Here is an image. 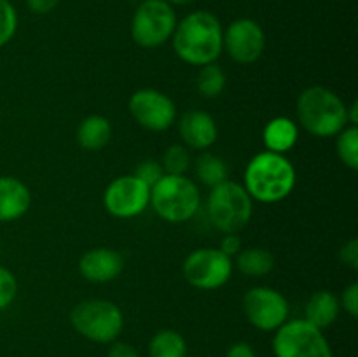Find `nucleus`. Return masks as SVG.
Here are the masks:
<instances>
[{
    "label": "nucleus",
    "mask_w": 358,
    "mask_h": 357,
    "mask_svg": "<svg viewBox=\"0 0 358 357\" xmlns=\"http://www.w3.org/2000/svg\"><path fill=\"white\" fill-rule=\"evenodd\" d=\"M224 28L210 10H192L175 27L171 42L182 62L192 66L215 63L222 55Z\"/></svg>",
    "instance_id": "f257e3e1"
},
{
    "label": "nucleus",
    "mask_w": 358,
    "mask_h": 357,
    "mask_svg": "<svg viewBox=\"0 0 358 357\" xmlns=\"http://www.w3.org/2000/svg\"><path fill=\"white\" fill-rule=\"evenodd\" d=\"M297 174L285 154L262 150L248 161L243 175V188L252 200L261 203H278L290 196L296 188Z\"/></svg>",
    "instance_id": "f03ea898"
},
{
    "label": "nucleus",
    "mask_w": 358,
    "mask_h": 357,
    "mask_svg": "<svg viewBox=\"0 0 358 357\" xmlns=\"http://www.w3.org/2000/svg\"><path fill=\"white\" fill-rule=\"evenodd\" d=\"M346 107L338 93L324 86L306 88L296 104L299 125L318 139L336 136L350 125Z\"/></svg>",
    "instance_id": "7ed1b4c3"
},
{
    "label": "nucleus",
    "mask_w": 358,
    "mask_h": 357,
    "mask_svg": "<svg viewBox=\"0 0 358 357\" xmlns=\"http://www.w3.org/2000/svg\"><path fill=\"white\" fill-rule=\"evenodd\" d=\"M149 205L166 223L182 224L198 214L201 206V192L187 175L164 174L150 188Z\"/></svg>",
    "instance_id": "20e7f679"
},
{
    "label": "nucleus",
    "mask_w": 358,
    "mask_h": 357,
    "mask_svg": "<svg viewBox=\"0 0 358 357\" xmlns=\"http://www.w3.org/2000/svg\"><path fill=\"white\" fill-rule=\"evenodd\" d=\"M206 214L213 226L224 234L240 233L248 226L254 214V200L243 184L226 181L215 186L206 200Z\"/></svg>",
    "instance_id": "39448f33"
},
{
    "label": "nucleus",
    "mask_w": 358,
    "mask_h": 357,
    "mask_svg": "<svg viewBox=\"0 0 358 357\" xmlns=\"http://www.w3.org/2000/svg\"><path fill=\"white\" fill-rule=\"evenodd\" d=\"M70 324L83 338L94 343H112L124 328L122 310L108 300H84L70 312Z\"/></svg>",
    "instance_id": "423d86ee"
},
{
    "label": "nucleus",
    "mask_w": 358,
    "mask_h": 357,
    "mask_svg": "<svg viewBox=\"0 0 358 357\" xmlns=\"http://www.w3.org/2000/svg\"><path fill=\"white\" fill-rule=\"evenodd\" d=\"M177 13L164 0H143L131 20V38L145 49L166 44L177 27Z\"/></svg>",
    "instance_id": "0eeeda50"
},
{
    "label": "nucleus",
    "mask_w": 358,
    "mask_h": 357,
    "mask_svg": "<svg viewBox=\"0 0 358 357\" xmlns=\"http://www.w3.org/2000/svg\"><path fill=\"white\" fill-rule=\"evenodd\" d=\"M273 352L276 357H334L324 331L304 318L287 321L276 329Z\"/></svg>",
    "instance_id": "6e6552de"
},
{
    "label": "nucleus",
    "mask_w": 358,
    "mask_h": 357,
    "mask_svg": "<svg viewBox=\"0 0 358 357\" xmlns=\"http://www.w3.org/2000/svg\"><path fill=\"white\" fill-rule=\"evenodd\" d=\"M182 273L187 284L196 289H220L233 276V258L215 247L196 248L185 258Z\"/></svg>",
    "instance_id": "1a4fd4ad"
},
{
    "label": "nucleus",
    "mask_w": 358,
    "mask_h": 357,
    "mask_svg": "<svg viewBox=\"0 0 358 357\" xmlns=\"http://www.w3.org/2000/svg\"><path fill=\"white\" fill-rule=\"evenodd\" d=\"M241 307L247 321L261 331H276L289 321V301L273 287L257 286L248 289L241 301Z\"/></svg>",
    "instance_id": "9d476101"
},
{
    "label": "nucleus",
    "mask_w": 358,
    "mask_h": 357,
    "mask_svg": "<svg viewBox=\"0 0 358 357\" xmlns=\"http://www.w3.org/2000/svg\"><path fill=\"white\" fill-rule=\"evenodd\" d=\"M131 118L149 132H166L177 121V105L166 93L154 88H142L128 100Z\"/></svg>",
    "instance_id": "9b49d317"
},
{
    "label": "nucleus",
    "mask_w": 358,
    "mask_h": 357,
    "mask_svg": "<svg viewBox=\"0 0 358 357\" xmlns=\"http://www.w3.org/2000/svg\"><path fill=\"white\" fill-rule=\"evenodd\" d=\"M150 203V188L135 175H121L107 186L103 206L117 219H133L147 210Z\"/></svg>",
    "instance_id": "f8f14e48"
},
{
    "label": "nucleus",
    "mask_w": 358,
    "mask_h": 357,
    "mask_svg": "<svg viewBox=\"0 0 358 357\" xmlns=\"http://www.w3.org/2000/svg\"><path fill=\"white\" fill-rule=\"evenodd\" d=\"M222 46L231 59L240 65H250L264 52L266 34L255 20L240 18L224 30Z\"/></svg>",
    "instance_id": "ddd939ff"
},
{
    "label": "nucleus",
    "mask_w": 358,
    "mask_h": 357,
    "mask_svg": "<svg viewBox=\"0 0 358 357\" xmlns=\"http://www.w3.org/2000/svg\"><path fill=\"white\" fill-rule=\"evenodd\" d=\"M124 270V258L108 247H96L84 252L79 259V272L87 282L107 284L117 279Z\"/></svg>",
    "instance_id": "4468645a"
},
{
    "label": "nucleus",
    "mask_w": 358,
    "mask_h": 357,
    "mask_svg": "<svg viewBox=\"0 0 358 357\" xmlns=\"http://www.w3.org/2000/svg\"><path fill=\"white\" fill-rule=\"evenodd\" d=\"M178 133L184 140L185 147L196 150L210 149L219 139L217 122L208 112L189 111L178 121Z\"/></svg>",
    "instance_id": "2eb2a0df"
},
{
    "label": "nucleus",
    "mask_w": 358,
    "mask_h": 357,
    "mask_svg": "<svg viewBox=\"0 0 358 357\" xmlns=\"http://www.w3.org/2000/svg\"><path fill=\"white\" fill-rule=\"evenodd\" d=\"M31 205L28 186L13 175H0V223L23 217Z\"/></svg>",
    "instance_id": "dca6fc26"
},
{
    "label": "nucleus",
    "mask_w": 358,
    "mask_h": 357,
    "mask_svg": "<svg viewBox=\"0 0 358 357\" xmlns=\"http://www.w3.org/2000/svg\"><path fill=\"white\" fill-rule=\"evenodd\" d=\"M299 140V126L285 115H278L268 121L262 130V142L266 150L276 154H287Z\"/></svg>",
    "instance_id": "f3484780"
},
{
    "label": "nucleus",
    "mask_w": 358,
    "mask_h": 357,
    "mask_svg": "<svg viewBox=\"0 0 358 357\" xmlns=\"http://www.w3.org/2000/svg\"><path fill=\"white\" fill-rule=\"evenodd\" d=\"M341 312L339 298L331 290H317L310 296L304 307V321L313 324L318 329H327L329 326L334 324Z\"/></svg>",
    "instance_id": "a211bd4d"
},
{
    "label": "nucleus",
    "mask_w": 358,
    "mask_h": 357,
    "mask_svg": "<svg viewBox=\"0 0 358 357\" xmlns=\"http://www.w3.org/2000/svg\"><path fill=\"white\" fill-rule=\"evenodd\" d=\"M112 139V125L100 114L87 115L77 128V142L84 150L96 153L101 150Z\"/></svg>",
    "instance_id": "6ab92c4d"
},
{
    "label": "nucleus",
    "mask_w": 358,
    "mask_h": 357,
    "mask_svg": "<svg viewBox=\"0 0 358 357\" xmlns=\"http://www.w3.org/2000/svg\"><path fill=\"white\" fill-rule=\"evenodd\" d=\"M236 268L243 275L252 279H261L269 275L275 268V255L261 247L241 248L236 254Z\"/></svg>",
    "instance_id": "aec40b11"
},
{
    "label": "nucleus",
    "mask_w": 358,
    "mask_h": 357,
    "mask_svg": "<svg viewBox=\"0 0 358 357\" xmlns=\"http://www.w3.org/2000/svg\"><path fill=\"white\" fill-rule=\"evenodd\" d=\"M187 342L175 329H161L150 338L149 357H187Z\"/></svg>",
    "instance_id": "412c9836"
},
{
    "label": "nucleus",
    "mask_w": 358,
    "mask_h": 357,
    "mask_svg": "<svg viewBox=\"0 0 358 357\" xmlns=\"http://www.w3.org/2000/svg\"><path fill=\"white\" fill-rule=\"evenodd\" d=\"M194 172L199 182L208 186L210 189L229 181V168H227V163L222 158L215 156L212 153L199 154L194 164Z\"/></svg>",
    "instance_id": "4be33fe9"
},
{
    "label": "nucleus",
    "mask_w": 358,
    "mask_h": 357,
    "mask_svg": "<svg viewBox=\"0 0 358 357\" xmlns=\"http://www.w3.org/2000/svg\"><path fill=\"white\" fill-rule=\"evenodd\" d=\"M227 77L226 72L222 70V66H219V63H208V65L199 66L198 77H196V88H198V93L203 98H217L222 94V91L226 90Z\"/></svg>",
    "instance_id": "5701e85b"
},
{
    "label": "nucleus",
    "mask_w": 358,
    "mask_h": 357,
    "mask_svg": "<svg viewBox=\"0 0 358 357\" xmlns=\"http://www.w3.org/2000/svg\"><path fill=\"white\" fill-rule=\"evenodd\" d=\"M336 136V150L341 163L350 170H358V128L348 125Z\"/></svg>",
    "instance_id": "b1692460"
},
{
    "label": "nucleus",
    "mask_w": 358,
    "mask_h": 357,
    "mask_svg": "<svg viewBox=\"0 0 358 357\" xmlns=\"http://www.w3.org/2000/svg\"><path fill=\"white\" fill-rule=\"evenodd\" d=\"M161 167H163L164 174L168 175H185L191 168V153L189 147L180 146V144H173L168 147L161 160Z\"/></svg>",
    "instance_id": "393cba45"
},
{
    "label": "nucleus",
    "mask_w": 358,
    "mask_h": 357,
    "mask_svg": "<svg viewBox=\"0 0 358 357\" xmlns=\"http://www.w3.org/2000/svg\"><path fill=\"white\" fill-rule=\"evenodd\" d=\"M17 31V10L10 0H0V48L9 44Z\"/></svg>",
    "instance_id": "a878e982"
},
{
    "label": "nucleus",
    "mask_w": 358,
    "mask_h": 357,
    "mask_svg": "<svg viewBox=\"0 0 358 357\" xmlns=\"http://www.w3.org/2000/svg\"><path fill=\"white\" fill-rule=\"evenodd\" d=\"M17 294V280L9 268L0 265V310L13 304Z\"/></svg>",
    "instance_id": "bb28decb"
},
{
    "label": "nucleus",
    "mask_w": 358,
    "mask_h": 357,
    "mask_svg": "<svg viewBox=\"0 0 358 357\" xmlns=\"http://www.w3.org/2000/svg\"><path fill=\"white\" fill-rule=\"evenodd\" d=\"M135 177H138L143 184H147L149 188H152L157 181L164 175L163 167H161V161L156 160H145L136 167Z\"/></svg>",
    "instance_id": "cd10ccee"
},
{
    "label": "nucleus",
    "mask_w": 358,
    "mask_h": 357,
    "mask_svg": "<svg viewBox=\"0 0 358 357\" xmlns=\"http://www.w3.org/2000/svg\"><path fill=\"white\" fill-rule=\"evenodd\" d=\"M339 304L341 308H345L346 314L350 317H358V284L353 282L348 287H345L341 298H339Z\"/></svg>",
    "instance_id": "c85d7f7f"
},
{
    "label": "nucleus",
    "mask_w": 358,
    "mask_h": 357,
    "mask_svg": "<svg viewBox=\"0 0 358 357\" xmlns=\"http://www.w3.org/2000/svg\"><path fill=\"white\" fill-rule=\"evenodd\" d=\"M339 261L350 270H358V240L352 238L339 251Z\"/></svg>",
    "instance_id": "c756f323"
},
{
    "label": "nucleus",
    "mask_w": 358,
    "mask_h": 357,
    "mask_svg": "<svg viewBox=\"0 0 358 357\" xmlns=\"http://www.w3.org/2000/svg\"><path fill=\"white\" fill-rule=\"evenodd\" d=\"M220 251L224 252L226 255H229V258H233V255H236L238 252L241 251V238L238 237V233H227L224 234V238L220 240Z\"/></svg>",
    "instance_id": "7c9ffc66"
},
{
    "label": "nucleus",
    "mask_w": 358,
    "mask_h": 357,
    "mask_svg": "<svg viewBox=\"0 0 358 357\" xmlns=\"http://www.w3.org/2000/svg\"><path fill=\"white\" fill-rule=\"evenodd\" d=\"M107 357H140L138 350L135 349L133 345L126 342H112L110 349H108Z\"/></svg>",
    "instance_id": "2f4dec72"
},
{
    "label": "nucleus",
    "mask_w": 358,
    "mask_h": 357,
    "mask_svg": "<svg viewBox=\"0 0 358 357\" xmlns=\"http://www.w3.org/2000/svg\"><path fill=\"white\" fill-rule=\"evenodd\" d=\"M27 7L34 14H49L58 7L59 0H24Z\"/></svg>",
    "instance_id": "473e14b6"
},
{
    "label": "nucleus",
    "mask_w": 358,
    "mask_h": 357,
    "mask_svg": "<svg viewBox=\"0 0 358 357\" xmlns=\"http://www.w3.org/2000/svg\"><path fill=\"white\" fill-rule=\"evenodd\" d=\"M226 357H255V350L247 342H238L227 349Z\"/></svg>",
    "instance_id": "72a5a7b5"
},
{
    "label": "nucleus",
    "mask_w": 358,
    "mask_h": 357,
    "mask_svg": "<svg viewBox=\"0 0 358 357\" xmlns=\"http://www.w3.org/2000/svg\"><path fill=\"white\" fill-rule=\"evenodd\" d=\"M346 114H348L350 125L357 126V122H358V102H353L350 107H346Z\"/></svg>",
    "instance_id": "f704fd0d"
},
{
    "label": "nucleus",
    "mask_w": 358,
    "mask_h": 357,
    "mask_svg": "<svg viewBox=\"0 0 358 357\" xmlns=\"http://www.w3.org/2000/svg\"><path fill=\"white\" fill-rule=\"evenodd\" d=\"M164 2H168L170 6H189V4L196 2V0H164Z\"/></svg>",
    "instance_id": "c9c22d12"
}]
</instances>
